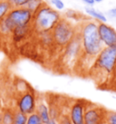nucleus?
<instances>
[{
    "label": "nucleus",
    "instance_id": "obj_20",
    "mask_svg": "<svg viewBox=\"0 0 116 124\" xmlns=\"http://www.w3.org/2000/svg\"><path fill=\"white\" fill-rule=\"evenodd\" d=\"M105 124H116V111L107 110L105 117Z\"/></svg>",
    "mask_w": 116,
    "mask_h": 124
},
{
    "label": "nucleus",
    "instance_id": "obj_15",
    "mask_svg": "<svg viewBox=\"0 0 116 124\" xmlns=\"http://www.w3.org/2000/svg\"><path fill=\"white\" fill-rule=\"evenodd\" d=\"M12 7L7 0H0V21L7 17Z\"/></svg>",
    "mask_w": 116,
    "mask_h": 124
},
{
    "label": "nucleus",
    "instance_id": "obj_5",
    "mask_svg": "<svg viewBox=\"0 0 116 124\" xmlns=\"http://www.w3.org/2000/svg\"><path fill=\"white\" fill-rule=\"evenodd\" d=\"M83 56V46L78 32L75 37L65 45L63 52V61L66 67H75Z\"/></svg>",
    "mask_w": 116,
    "mask_h": 124
},
{
    "label": "nucleus",
    "instance_id": "obj_13",
    "mask_svg": "<svg viewBox=\"0 0 116 124\" xmlns=\"http://www.w3.org/2000/svg\"><path fill=\"white\" fill-rule=\"evenodd\" d=\"M15 28H16V25L7 16L4 18L2 21H0V35H1L11 36Z\"/></svg>",
    "mask_w": 116,
    "mask_h": 124
},
{
    "label": "nucleus",
    "instance_id": "obj_4",
    "mask_svg": "<svg viewBox=\"0 0 116 124\" xmlns=\"http://www.w3.org/2000/svg\"><path fill=\"white\" fill-rule=\"evenodd\" d=\"M77 33V27L75 26L70 20L62 17L52 30L54 45L64 49L65 45L75 37Z\"/></svg>",
    "mask_w": 116,
    "mask_h": 124
},
{
    "label": "nucleus",
    "instance_id": "obj_21",
    "mask_svg": "<svg viewBox=\"0 0 116 124\" xmlns=\"http://www.w3.org/2000/svg\"><path fill=\"white\" fill-rule=\"evenodd\" d=\"M7 1L10 3L12 8H18V7H25L29 0H7Z\"/></svg>",
    "mask_w": 116,
    "mask_h": 124
},
{
    "label": "nucleus",
    "instance_id": "obj_27",
    "mask_svg": "<svg viewBox=\"0 0 116 124\" xmlns=\"http://www.w3.org/2000/svg\"><path fill=\"white\" fill-rule=\"evenodd\" d=\"M44 124H59V123H58V121L56 120V119H53V118H51L49 121H46V122Z\"/></svg>",
    "mask_w": 116,
    "mask_h": 124
},
{
    "label": "nucleus",
    "instance_id": "obj_14",
    "mask_svg": "<svg viewBox=\"0 0 116 124\" xmlns=\"http://www.w3.org/2000/svg\"><path fill=\"white\" fill-rule=\"evenodd\" d=\"M39 116L41 118L42 122L43 124L45 123L46 121H48L51 117H50V112H49V107L47 106V104L45 103L43 101H37V104H36V110H35Z\"/></svg>",
    "mask_w": 116,
    "mask_h": 124
},
{
    "label": "nucleus",
    "instance_id": "obj_29",
    "mask_svg": "<svg viewBox=\"0 0 116 124\" xmlns=\"http://www.w3.org/2000/svg\"><path fill=\"white\" fill-rule=\"evenodd\" d=\"M0 124H2V112H0Z\"/></svg>",
    "mask_w": 116,
    "mask_h": 124
},
{
    "label": "nucleus",
    "instance_id": "obj_11",
    "mask_svg": "<svg viewBox=\"0 0 116 124\" xmlns=\"http://www.w3.org/2000/svg\"><path fill=\"white\" fill-rule=\"evenodd\" d=\"M32 31H34L33 25H26V26H17L11 35L12 40L15 43H21L25 40L30 35Z\"/></svg>",
    "mask_w": 116,
    "mask_h": 124
},
{
    "label": "nucleus",
    "instance_id": "obj_7",
    "mask_svg": "<svg viewBox=\"0 0 116 124\" xmlns=\"http://www.w3.org/2000/svg\"><path fill=\"white\" fill-rule=\"evenodd\" d=\"M14 24L17 26H26L32 25L34 20V14L28 10L26 7H18V8H12L7 15Z\"/></svg>",
    "mask_w": 116,
    "mask_h": 124
},
{
    "label": "nucleus",
    "instance_id": "obj_25",
    "mask_svg": "<svg viewBox=\"0 0 116 124\" xmlns=\"http://www.w3.org/2000/svg\"><path fill=\"white\" fill-rule=\"evenodd\" d=\"M106 16L111 18V19H116V7L111 8L110 10L107 11V13H106Z\"/></svg>",
    "mask_w": 116,
    "mask_h": 124
},
{
    "label": "nucleus",
    "instance_id": "obj_23",
    "mask_svg": "<svg viewBox=\"0 0 116 124\" xmlns=\"http://www.w3.org/2000/svg\"><path fill=\"white\" fill-rule=\"evenodd\" d=\"M57 121L59 124H74L72 122V121L70 120L67 113H62L60 115V117L58 118Z\"/></svg>",
    "mask_w": 116,
    "mask_h": 124
},
{
    "label": "nucleus",
    "instance_id": "obj_18",
    "mask_svg": "<svg viewBox=\"0 0 116 124\" xmlns=\"http://www.w3.org/2000/svg\"><path fill=\"white\" fill-rule=\"evenodd\" d=\"M27 121V115L21 112L19 110H15L14 121L13 124H26Z\"/></svg>",
    "mask_w": 116,
    "mask_h": 124
},
{
    "label": "nucleus",
    "instance_id": "obj_19",
    "mask_svg": "<svg viewBox=\"0 0 116 124\" xmlns=\"http://www.w3.org/2000/svg\"><path fill=\"white\" fill-rule=\"evenodd\" d=\"M26 124H43V122H42V120L39 116V114L36 111H34L33 113L27 115Z\"/></svg>",
    "mask_w": 116,
    "mask_h": 124
},
{
    "label": "nucleus",
    "instance_id": "obj_12",
    "mask_svg": "<svg viewBox=\"0 0 116 124\" xmlns=\"http://www.w3.org/2000/svg\"><path fill=\"white\" fill-rule=\"evenodd\" d=\"M84 11L87 16H91L97 23H106L107 22V16L105 14H103L100 10H97L92 7H85Z\"/></svg>",
    "mask_w": 116,
    "mask_h": 124
},
{
    "label": "nucleus",
    "instance_id": "obj_22",
    "mask_svg": "<svg viewBox=\"0 0 116 124\" xmlns=\"http://www.w3.org/2000/svg\"><path fill=\"white\" fill-rule=\"evenodd\" d=\"M49 2L51 4V6H53V8H55V10L60 11L65 9V3L63 0H49Z\"/></svg>",
    "mask_w": 116,
    "mask_h": 124
},
{
    "label": "nucleus",
    "instance_id": "obj_6",
    "mask_svg": "<svg viewBox=\"0 0 116 124\" xmlns=\"http://www.w3.org/2000/svg\"><path fill=\"white\" fill-rule=\"evenodd\" d=\"M37 97L34 90H28L20 93L17 100V110L23 113L29 115L36 110Z\"/></svg>",
    "mask_w": 116,
    "mask_h": 124
},
{
    "label": "nucleus",
    "instance_id": "obj_26",
    "mask_svg": "<svg viewBox=\"0 0 116 124\" xmlns=\"http://www.w3.org/2000/svg\"><path fill=\"white\" fill-rule=\"evenodd\" d=\"M82 1L85 4L86 6H88V7H92L95 4L94 0H82Z\"/></svg>",
    "mask_w": 116,
    "mask_h": 124
},
{
    "label": "nucleus",
    "instance_id": "obj_17",
    "mask_svg": "<svg viewBox=\"0 0 116 124\" xmlns=\"http://www.w3.org/2000/svg\"><path fill=\"white\" fill-rule=\"evenodd\" d=\"M15 110L12 109H6L2 112V124H13Z\"/></svg>",
    "mask_w": 116,
    "mask_h": 124
},
{
    "label": "nucleus",
    "instance_id": "obj_28",
    "mask_svg": "<svg viewBox=\"0 0 116 124\" xmlns=\"http://www.w3.org/2000/svg\"><path fill=\"white\" fill-rule=\"evenodd\" d=\"M103 0H94V2L95 3H102Z\"/></svg>",
    "mask_w": 116,
    "mask_h": 124
},
{
    "label": "nucleus",
    "instance_id": "obj_2",
    "mask_svg": "<svg viewBox=\"0 0 116 124\" xmlns=\"http://www.w3.org/2000/svg\"><path fill=\"white\" fill-rule=\"evenodd\" d=\"M62 17V15L57 10L44 4L34 14L33 29L35 32L52 31Z\"/></svg>",
    "mask_w": 116,
    "mask_h": 124
},
{
    "label": "nucleus",
    "instance_id": "obj_9",
    "mask_svg": "<svg viewBox=\"0 0 116 124\" xmlns=\"http://www.w3.org/2000/svg\"><path fill=\"white\" fill-rule=\"evenodd\" d=\"M88 103L85 100L76 99L70 104L67 114L74 124H84V112Z\"/></svg>",
    "mask_w": 116,
    "mask_h": 124
},
{
    "label": "nucleus",
    "instance_id": "obj_24",
    "mask_svg": "<svg viewBox=\"0 0 116 124\" xmlns=\"http://www.w3.org/2000/svg\"><path fill=\"white\" fill-rule=\"evenodd\" d=\"M77 16H78V13L74 10H67L66 11V14H65L66 19H68L70 21L72 20V19H75Z\"/></svg>",
    "mask_w": 116,
    "mask_h": 124
},
{
    "label": "nucleus",
    "instance_id": "obj_8",
    "mask_svg": "<svg viewBox=\"0 0 116 124\" xmlns=\"http://www.w3.org/2000/svg\"><path fill=\"white\" fill-rule=\"evenodd\" d=\"M106 112L102 106L89 102L84 112V124H105Z\"/></svg>",
    "mask_w": 116,
    "mask_h": 124
},
{
    "label": "nucleus",
    "instance_id": "obj_16",
    "mask_svg": "<svg viewBox=\"0 0 116 124\" xmlns=\"http://www.w3.org/2000/svg\"><path fill=\"white\" fill-rule=\"evenodd\" d=\"M44 4H45L44 0H29L25 7L28 10H30L33 14H34L35 12H37L44 6Z\"/></svg>",
    "mask_w": 116,
    "mask_h": 124
},
{
    "label": "nucleus",
    "instance_id": "obj_1",
    "mask_svg": "<svg viewBox=\"0 0 116 124\" xmlns=\"http://www.w3.org/2000/svg\"><path fill=\"white\" fill-rule=\"evenodd\" d=\"M83 46V56L94 61L104 47L98 35V23L94 20H84L77 26Z\"/></svg>",
    "mask_w": 116,
    "mask_h": 124
},
{
    "label": "nucleus",
    "instance_id": "obj_10",
    "mask_svg": "<svg viewBox=\"0 0 116 124\" xmlns=\"http://www.w3.org/2000/svg\"><path fill=\"white\" fill-rule=\"evenodd\" d=\"M98 35L104 47L116 46V30L106 23H98Z\"/></svg>",
    "mask_w": 116,
    "mask_h": 124
},
{
    "label": "nucleus",
    "instance_id": "obj_3",
    "mask_svg": "<svg viewBox=\"0 0 116 124\" xmlns=\"http://www.w3.org/2000/svg\"><path fill=\"white\" fill-rule=\"evenodd\" d=\"M92 70L103 76L113 74L116 70V46L103 47L94 59Z\"/></svg>",
    "mask_w": 116,
    "mask_h": 124
}]
</instances>
